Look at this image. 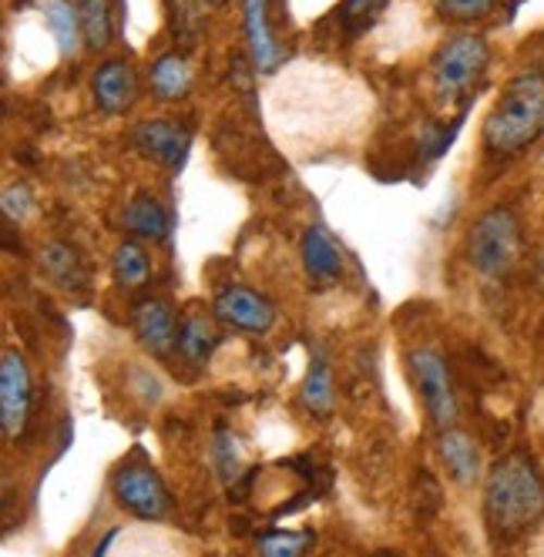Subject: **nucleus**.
<instances>
[{"label": "nucleus", "mask_w": 544, "mask_h": 557, "mask_svg": "<svg viewBox=\"0 0 544 557\" xmlns=\"http://www.w3.org/2000/svg\"><path fill=\"white\" fill-rule=\"evenodd\" d=\"M544 517V476L528 454L500 457L484 476V521L500 541L534 531Z\"/></svg>", "instance_id": "obj_1"}, {"label": "nucleus", "mask_w": 544, "mask_h": 557, "mask_svg": "<svg viewBox=\"0 0 544 557\" xmlns=\"http://www.w3.org/2000/svg\"><path fill=\"white\" fill-rule=\"evenodd\" d=\"M544 135V74L524 71L504 85L491 114L484 117V151L511 158Z\"/></svg>", "instance_id": "obj_2"}, {"label": "nucleus", "mask_w": 544, "mask_h": 557, "mask_svg": "<svg viewBox=\"0 0 544 557\" xmlns=\"http://www.w3.org/2000/svg\"><path fill=\"white\" fill-rule=\"evenodd\" d=\"M524 252V232L508 206H494L468 232V262L481 278L511 275Z\"/></svg>", "instance_id": "obj_3"}, {"label": "nucleus", "mask_w": 544, "mask_h": 557, "mask_svg": "<svg viewBox=\"0 0 544 557\" xmlns=\"http://www.w3.org/2000/svg\"><path fill=\"white\" fill-rule=\"evenodd\" d=\"M487 61H491V48L481 34L463 30L447 37L434 58V95L447 104L463 98L481 82Z\"/></svg>", "instance_id": "obj_4"}, {"label": "nucleus", "mask_w": 544, "mask_h": 557, "mask_svg": "<svg viewBox=\"0 0 544 557\" xmlns=\"http://www.w3.org/2000/svg\"><path fill=\"white\" fill-rule=\"evenodd\" d=\"M111 494L119 500L122 510H128L138 521L159 524L172 513V494L159 470L148 467L145 460H128L114 470L111 476Z\"/></svg>", "instance_id": "obj_5"}, {"label": "nucleus", "mask_w": 544, "mask_h": 557, "mask_svg": "<svg viewBox=\"0 0 544 557\" xmlns=\"http://www.w3.org/2000/svg\"><path fill=\"white\" fill-rule=\"evenodd\" d=\"M410 376L423 396L426 417L437 430H447L457 423V393H454V380H450V367L444 356L434 346H417L407 356Z\"/></svg>", "instance_id": "obj_6"}, {"label": "nucleus", "mask_w": 544, "mask_h": 557, "mask_svg": "<svg viewBox=\"0 0 544 557\" xmlns=\"http://www.w3.org/2000/svg\"><path fill=\"white\" fill-rule=\"evenodd\" d=\"M30 367L21 349L8 346L0 352V426H4L8 441H17L24 433L30 417Z\"/></svg>", "instance_id": "obj_7"}, {"label": "nucleus", "mask_w": 544, "mask_h": 557, "mask_svg": "<svg viewBox=\"0 0 544 557\" xmlns=\"http://www.w3.org/2000/svg\"><path fill=\"white\" fill-rule=\"evenodd\" d=\"M212 312L219 315L222 326L236 333H249V336H262L276 326V306L249 286H225L215 296Z\"/></svg>", "instance_id": "obj_8"}, {"label": "nucleus", "mask_w": 544, "mask_h": 557, "mask_svg": "<svg viewBox=\"0 0 544 557\" xmlns=\"http://www.w3.org/2000/svg\"><path fill=\"white\" fill-rule=\"evenodd\" d=\"M132 326H135V339L141 343V349L154 356V360H169L178 349V315L169 299H159V296L141 299L132 312Z\"/></svg>", "instance_id": "obj_9"}, {"label": "nucleus", "mask_w": 544, "mask_h": 557, "mask_svg": "<svg viewBox=\"0 0 544 557\" xmlns=\"http://www.w3.org/2000/svg\"><path fill=\"white\" fill-rule=\"evenodd\" d=\"M132 141L141 154H148L151 162H159L165 169H182L185 154L191 148V135L185 125L178 122H169V117H151V122H141L135 125L132 132Z\"/></svg>", "instance_id": "obj_10"}, {"label": "nucleus", "mask_w": 544, "mask_h": 557, "mask_svg": "<svg viewBox=\"0 0 544 557\" xmlns=\"http://www.w3.org/2000/svg\"><path fill=\"white\" fill-rule=\"evenodd\" d=\"M95 104L104 114H125L138 101V74L128 58H108L91 77Z\"/></svg>", "instance_id": "obj_11"}, {"label": "nucleus", "mask_w": 544, "mask_h": 557, "mask_svg": "<svg viewBox=\"0 0 544 557\" xmlns=\"http://www.w3.org/2000/svg\"><path fill=\"white\" fill-rule=\"evenodd\" d=\"M299 259H302V272H306V283L317 286V289H330L339 283L343 275V259L333 246V238L326 235L323 225H309L302 232V243H299Z\"/></svg>", "instance_id": "obj_12"}, {"label": "nucleus", "mask_w": 544, "mask_h": 557, "mask_svg": "<svg viewBox=\"0 0 544 557\" xmlns=\"http://www.w3.org/2000/svg\"><path fill=\"white\" fill-rule=\"evenodd\" d=\"M243 24L252 67L259 74H272L283 64V48L269 27V0H243Z\"/></svg>", "instance_id": "obj_13"}, {"label": "nucleus", "mask_w": 544, "mask_h": 557, "mask_svg": "<svg viewBox=\"0 0 544 557\" xmlns=\"http://www.w3.org/2000/svg\"><path fill=\"white\" fill-rule=\"evenodd\" d=\"M437 454L450 473V481L460 484V487H471L484 476V457H481V447L471 433H463L457 426H447L441 430V441H437Z\"/></svg>", "instance_id": "obj_14"}, {"label": "nucleus", "mask_w": 544, "mask_h": 557, "mask_svg": "<svg viewBox=\"0 0 544 557\" xmlns=\"http://www.w3.org/2000/svg\"><path fill=\"white\" fill-rule=\"evenodd\" d=\"M219 315L212 312H199L188 309L178 320V356L188 367H206L212 360V352L219 349L222 336H219Z\"/></svg>", "instance_id": "obj_15"}, {"label": "nucleus", "mask_w": 544, "mask_h": 557, "mask_svg": "<svg viewBox=\"0 0 544 557\" xmlns=\"http://www.w3.org/2000/svg\"><path fill=\"white\" fill-rule=\"evenodd\" d=\"M37 8H41V14L48 21V30H51L54 45H58V54L64 61H77V58H82V51L88 45H85L82 14H77L74 0H37Z\"/></svg>", "instance_id": "obj_16"}, {"label": "nucleus", "mask_w": 544, "mask_h": 557, "mask_svg": "<svg viewBox=\"0 0 544 557\" xmlns=\"http://www.w3.org/2000/svg\"><path fill=\"white\" fill-rule=\"evenodd\" d=\"M125 232L135 235V238H148V243H165L169 238V209L154 198L151 191H138L128 198V206H125Z\"/></svg>", "instance_id": "obj_17"}, {"label": "nucleus", "mask_w": 544, "mask_h": 557, "mask_svg": "<svg viewBox=\"0 0 544 557\" xmlns=\"http://www.w3.org/2000/svg\"><path fill=\"white\" fill-rule=\"evenodd\" d=\"M196 82V67L182 51H169L148 71V88L159 101H182Z\"/></svg>", "instance_id": "obj_18"}, {"label": "nucleus", "mask_w": 544, "mask_h": 557, "mask_svg": "<svg viewBox=\"0 0 544 557\" xmlns=\"http://www.w3.org/2000/svg\"><path fill=\"white\" fill-rule=\"evenodd\" d=\"M41 269L51 283L64 293H77L88 286V269L82 262V252L67 243H48L41 249Z\"/></svg>", "instance_id": "obj_19"}, {"label": "nucleus", "mask_w": 544, "mask_h": 557, "mask_svg": "<svg viewBox=\"0 0 544 557\" xmlns=\"http://www.w3.org/2000/svg\"><path fill=\"white\" fill-rule=\"evenodd\" d=\"M299 400L313 417H330L333 407H336L333 373H330V363H326V356L320 349L313 352V360H309V370H306L302 386H299Z\"/></svg>", "instance_id": "obj_20"}, {"label": "nucleus", "mask_w": 544, "mask_h": 557, "mask_svg": "<svg viewBox=\"0 0 544 557\" xmlns=\"http://www.w3.org/2000/svg\"><path fill=\"white\" fill-rule=\"evenodd\" d=\"M111 275L114 283H119L122 289H141L148 286L151 278V259L145 252V246L138 243V238H125V243L114 246L111 252Z\"/></svg>", "instance_id": "obj_21"}, {"label": "nucleus", "mask_w": 544, "mask_h": 557, "mask_svg": "<svg viewBox=\"0 0 544 557\" xmlns=\"http://www.w3.org/2000/svg\"><path fill=\"white\" fill-rule=\"evenodd\" d=\"M77 14H82V30L88 51H108L114 37V21H111V0H74Z\"/></svg>", "instance_id": "obj_22"}, {"label": "nucleus", "mask_w": 544, "mask_h": 557, "mask_svg": "<svg viewBox=\"0 0 544 557\" xmlns=\"http://www.w3.org/2000/svg\"><path fill=\"white\" fill-rule=\"evenodd\" d=\"M206 0H169V27L182 48H196L202 37Z\"/></svg>", "instance_id": "obj_23"}, {"label": "nucleus", "mask_w": 544, "mask_h": 557, "mask_svg": "<svg viewBox=\"0 0 544 557\" xmlns=\"http://www.w3.org/2000/svg\"><path fill=\"white\" fill-rule=\"evenodd\" d=\"M256 547L265 557H302L309 547H317L313 531H265L256 537Z\"/></svg>", "instance_id": "obj_24"}, {"label": "nucleus", "mask_w": 544, "mask_h": 557, "mask_svg": "<svg viewBox=\"0 0 544 557\" xmlns=\"http://www.w3.org/2000/svg\"><path fill=\"white\" fill-rule=\"evenodd\" d=\"M437 8L454 24H474L494 11V0H437Z\"/></svg>", "instance_id": "obj_25"}, {"label": "nucleus", "mask_w": 544, "mask_h": 557, "mask_svg": "<svg viewBox=\"0 0 544 557\" xmlns=\"http://www.w3.org/2000/svg\"><path fill=\"white\" fill-rule=\"evenodd\" d=\"M215 467L222 473V481H236V476L243 473V450H239V441L232 433L215 436Z\"/></svg>", "instance_id": "obj_26"}, {"label": "nucleus", "mask_w": 544, "mask_h": 557, "mask_svg": "<svg viewBox=\"0 0 544 557\" xmlns=\"http://www.w3.org/2000/svg\"><path fill=\"white\" fill-rule=\"evenodd\" d=\"M4 219H11V222H24L27 219V212L34 209V198H30V191H27V185H11V188H4Z\"/></svg>", "instance_id": "obj_27"}, {"label": "nucleus", "mask_w": 544, "mask_h": 557, "mask_svg": "<svg viewBox=\"0 0 544 557\" xmlns=\"http://www.w3.org/2000/svg\"><path fill=\"white\" fill-rule=\"evenodd\" d=\"M383 4H386V0H343L339 17H343L346 24H367Z\"/></svg>", "instance_id": "obj_28"}, {"label": "nucleus", "mask_w": 544, "mask_h": 557, "mask_svg": "<svg viewBox=\"0 0 544 557\" xmlns=\"http://www.w3.org/2000/svg\"><path fill=\"white\" fill-rule=\"evenodd\" d=\"M534 283H537V289L544 293V252H541L537 262H534Z\"/></svg>", "instance_id": "obj_29"}, {"label": "nucleus", "mask_w": 544, "mask_h": 557, "mask_svg": "<svg viewBox=\"0 0 544 557\" xmlns=\"http://www.w3.org/2000/svg\"><path fill=\"white\" fill-rule=\"evenodd\" d=\"M206 4H209V8H222V4H225V0H206Z\"/></svg>", "instance_id": "obj_30"}]
</instances>
